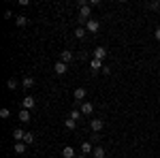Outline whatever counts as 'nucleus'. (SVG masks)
Here are the masks:
<instances>
[{
	"mask_svg": "<svg viewBox=\"0 0 160 158\" xmlns=\"http://www.w3.org/2000/svg\"><path fill=\"white\" fill-rule=\"evenodd\" d=\"M98 28H100V24H98V19H94V17L86 22V30L88 32H98Z\"/></svg>",
	"mask_w": 160,
	"mask_h": 158,
	"instance_id": "f257e3e1",
	"label": "nucleus"
},
{
	"mask_svg": "<svg viewBox=\"0 0 160 158\" xmlns=\"http://www.w3.org/2000/svg\"><path fill=\"white\" fill-rule=\"evenodd\" d=\"M53 71H56V75H66V71H68V64H64V62H56Z\"/></svg>",
	"mask_w": 160,
	"mask_h": 158,
	"instance_id": "f03ea898",
	"label": "nucleus"
},
{
	"mask_svg": "<svg viewBox=\"0 0 160 158\" xmlns=\"http://www.w3.org/2000/svg\"><path fill=\"white\" fill-rule=\"evenodd\" d=\"M73 58H75L73 51H68V49H64V51L60 54V62H64V64H68V62L73 60Z\"/></svg>",
	"mask_w": 160,
	"mask_h": 158,
	"instance_id": "7ed1b4c3",
	"label": "nucleus"
},
{
	"mask_svg": "<svg viewBox=\"0 0 160 158\" xmlns=\"http://www.w3.org/2000/svg\"><path fill=\"white\" fill-rule=\"evenodd\" d=\"M102 58H107V49H105V47H96V49H94V60L102 62Z\"/></svg>",
	"mask_w": 160,
	"mask_h": 158,
	"instance_id": "20e7f679",
	"label": "nucleus"
},
{
	"mask_svg": "<svg viewBox=\"0 0 160 158\" xmlns=\"http://www.w3.org/2000/svg\"><path fill=\"white\" fill-rule=\"evenodd\" d=\"M102 126H105V122H102V120H92V122H90V128H92L94 133H100Z\"/></svg>",
	"mask_w": 160,
	"mask_h": 158,
	"instance_id": "39448f33",
	"label": "nucleus"
},
{
	"mask_svg": "<svg viewBox=\"0 0 160 158\" xmlns=\"http://www.w3.org/2000/svg\"><path fill=\"white\" fill-rule=\"evenodd\" d=\"M81 113H83V115H92V111H94V105H92V103H81Z\"/></svg>",
	"mask_w": 160,
	"mask_h": 158,
	"instance_id": "423d86ee",
	"label": "nucleus"
},
{
	"mask_svg": "<svg viewBox=\"0 0 160 158\" xmlns=\"http://www.w3.org/2000/svg\"><path fill=\"white\" fill-rule=\"evenodd\" d=\"M22 107H24L26 111H30L32 107H34V98H32V96H26L24 100H22Z\"/></svg>",
	"mask_w": 160,
	"mask_h": 158,
	"instance_id": "0eeeda50",
	"label": "nucleus"
},
{
	"mask_svg": "<svg viewBox=\"0 0 160 158\" xmlns=\"http://www.w3.org/2000/svg\"><path fill=\"white\" fill-rule=\"evenodd\" d=\"M79 17H81V19H92V17H90V4H86V7H81V9H79Z\"/></svg>",
	"mask_w": 160,
	"mask_h": 158,
	"instance_id": "6e6552de",
	"label": "nucleus"
},
{
	"mask_svg": "<svg viewBox=\"0 0 160 158\" xmlns=\"http://www.w3.org/2000/svg\"><path fill=\"white\" fill-rule=\"evenodd\" d=\"M24 137H26V133L22 130V128H15V130H13V139H15L17 143H19V141H24Z\"/></svg>",
	"mask_w": 160,
	"mask_h": 158,
	"instance_id": "1a4fd4ad",
	"label": "nucleus"
},
{
	"mask_svg": "<svg viewBox=\"0 0 160 158\" xmlns=\"http://www.w3.org/2000/svg\"><path fill=\"white\" fill-rule=\"evenodd\" d=\"M90 69H92V73H98V71H102V62L100 60H92L90 62Z\"/></svg>",
	"mask_w": 160,
	"mask_h": 158,
	"instance_id": "9d476101",
	"label": "nucleus"
},
{
	"mask_svg": "<svg viewBox=\"0 0 160 158\" xmlns=\"http://www.w3.org/2000/svg\"><path fill=\"white\" fill-rule=\"evenodd\" d=\"M62 156H64V158H77V156H75V150L71 145H66L64 150H62Z\"/></svg>",
	"mask_w": 160,
	"mask_h": 158,
	"instance_id": "9b49d317",
	"label": "nucleus"
},
{
	"mask_svg": "<svg viewBox=\"0 0 160 158\" xmlns=\"http://www.w3.org/2000/svg\"><path fill=\"white\" fill-rule=\"evenodd\" d=\"M83 98H86V88H77L75 90V100H81L83 103Z\"/></svg>",
	"mask_w": 160,
	"mask_h": 158,
	"instance_id": "f8f14e48",
	"label": "nucleus"
},
{
	"mask_svg": "<svg viewBox=\"0 0 160 158\" xmlns=\"http://www.w3.org/2000/svg\"><path fill=\"white\" fill-rule=\"evenodd\" d=\"M34 85V79L32 77H24V81H22V88H26V90H30Z\"/></svg>",
	"mask_w": 160,
	"mask_h": 158,
	"instance_id": "ddd939ff",
	"label": "nucleus"
},
{
	"mask_svg": "<svg viewBox=\"0 0 160 158\" xmlns=\"http://www.w3.org/2000/svg\"><path fill=\"white\" fill-rule=\"evenodd\" d=\"M19 122H30V111H26V109L19 111Z\"/></svg>",
	"mask_w": 160,
	"mask_h": 158,
	"instance_id": "4468645a",
	"label": "nucleus"
},
{
	"mask_svg": "<svg viewBox=\"0 0 160 158\" xmlns=\"http://www.w3.org/2000/svg\"><path fill=\"white\" fill-rule=\"evenodd\" d=\"M24 152H26V143H24V141L15 143V154H24Z\"/></svg>",
	"mask_w": 160,
	"mask_h": 158,
	"instance_id": "2eb2a0df",
	"label": "nucleus"
},
{
	"mask_svg": "<svg viewBox=\"0 0 160 158\" xmlns=\"http://www.w3.org/2000/svg\"><path fill=\"white\" fill-rule=\"evenodd\" d=\"M92 156H94V158H105V150H102V147H94Z\"/></svg>",
	"mask_w": 160,
	"mask_h": 158,
	"instance_id": "dca6fc26",
	"label": "nucleus"
},
{
	"mask_svg": "<svg viewBox=\"0 0 160 158\" xmlns=\"http://www.w3.org/2000/svg\"><path fill=\"white\" fill-rule=\"evenodd\" d=\"M86 32H88L86 28H83V26H79V28L75 30V37H77V38H83V37H86Z\"/></svg>",
	"mask_w": 160,
	"mask_h": 158,
	"instance_id": "f3484780",
	"label": "nucleus"
},
{
	"mask_svg": "<svg viewBox=\"0 0 160 158\" xmlns=\"http://www.w3.org/2000/svg\"><path fill=\"white\" fill-rule=\"evenodd\" d=\"M24 143H26V145H32V143H34V135H32V133H26Z\"/></svg>",
	"mask_w": 160,
	"mask_h": 158,
	"instance_id": "a211bd4d",
	"label": "nucleus"
},
{
	"mask_svg": "<svg viewBox=\"0 0 160 158\" xmlns=\"http://www.w3.org/2000/svg\"><path fill=\"white\" fill-rule=\"evenodd\" d=\"M17 26H19V28L28 26V17H26V15H19V17H17Z\"/></svg>",
	"mask_w": 160,
	"mask_h": 158,
	"instance_id": "6ab92c4d",
	"label": "nucleus"
},
{
	"mask_svg": "<svg viewBox=\"0 0 160 158\" xmlns=\"http://www.w3.org/2000/svg\"><path fill=\"white\" fill-rule=\"evenodd\" d=\"M81 152H83V154H90V152H94V150H92V145H90L88 141H83V143H81Z\"/></svg>",
	"mask_w": 160,
	"mask_h": 158,
	"instance_id": "aec40b11",
	"label": "nucleus"
},
{
	"mask_svg": "<svg viewBox=\"0 0 160 158\" xmlns=\"http://www.w3.org/2000/svg\"><path fill=\"white\" fill-rule=\"evenodd\" d=\"M68 118H71V120H75V122H77V120H79V118H81V111H79V109H73V111H71V115H68Z\"/></svg>",
	"mask_w": 160,
	"mask_h": 158,
	"instance_id": "412c9836",
	"label": "nucleus"
},
{
	"mask_svg": "<svg viewBox=\"0 0 160 158\" xmlns=\"http://www.w3.org/2000/svg\"><path fill=\"white\" fill-rule=\"evenodd\" d=\"M64 126H66L68 130H73L75 126H77V122H75V120H71V118H68V120H64Z\"/></svg>",
	"mask_w": 160,
	"mask_h": 158,
	"instance_id": "4be33fe9",
	"label": "nucleus"
},
{
	"mask_svg": "<svg viewBox=\"0 0 160 158\" xmlns=\"http://www.w3.org/2000/svg\"><path fill=\"white\" fill-rule=\"evenodd\" d=\"M7 88H9V90H15V88H19V84H17V81H15V79H9V81H7Z\"/></svg>",
	"mask_w": 160,
	"mask_h": 158,
	"instance_id": "5701e85b",
	"label": "nucleus"
},
{
	"mask_svg": "<svg viewBox=\"0 0 160 158\" xmlns=\"http://www.w3.org/2000/svg\"><path fill=\"white\" fill-rule=\"evenodd\" d=\"M9 115H11V111L7 109V107H4V109H0V118H2V120H7Z\"/></svg>",
	"mask_w": 160,
	"mask_h": 158,
	"instance_id": "b1692460",
	"label": "nucleus"
},
{
	"mask_svg": "<svg viewBox=\"0 0 160 158\" xmlns=\"http://www.w3.org/2000/svg\"><path fill=\"white\" fill-rule=\"evenodd\" d=\"M148 9H152V11H156V9H160V2H149Z\"/></svg>",
	"mask_w": 160,
	"mask_h": 158,
	"instance_id": "393cba45",
	"label": "nucleus"
},
{
	"mask_svg": "<svg viewBox=\"0 0 160 158\" xmlns=\"http://www.w3.org/2000/svg\"><path fill=\"white\" fill-rule=\"evenodd\" d=\"M154 37H156V41H160V28H156V32H154Z\"/></svg>",
	"mask_w": 160,
	"mask_h": 158,
	"instance_id": "a878e982",
	"label": "nucleus"
},
{
	"mask_svg": "<svg viewBox=\"0 0 160 158\" xmlns=\"http://www.w3.org/2000/svg\"><path fill=\"white\" fill-rule=\"evenodd\" d=\"M77 158H86V156H83V154H81V156H77Z\"/></svg>",
	"mask_w": 160,
	"mask_h": 158,
	"instance_id": "bb28decb",
	"label": "nucleus"
}]
</instances>
